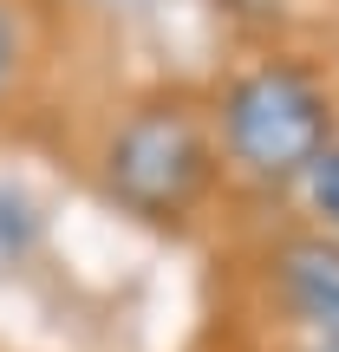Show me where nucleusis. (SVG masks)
Here are the masks:
<instances>
[{
  "label": "nucleus",
  "mask_w": 339,
  "mask_h": 352,
  "mask_svg": "<svg viewBox=\"0 0 339 352\" xmlns=\"http://www.w3.org/2000/svg\"><path fill=\"white\" fill-rule=\"evenodd\" d=\"M261 300L294 340H339V241L327 228H287L254 254Z\"/></svg>",
  "instance_id": "7ed1b4c3"
},
{
  "label": "nucleus",
  "mask_w": 339,
  "mask_h": 352,
  "mask_svg": "<svg viewBox=\"0 0 339 352\" xmlns=\"http://www.w3.org/2000/svg\"><path fill=\"white\" fill-rule=\"evenodd\" d=\"M26 65H33V26H26V0H0V118L20 104Z\"/></svg>",
  "instance_id": "20e7f679"
},
{
  "label": "nucleus",
  "mask_w": 339,
  "mask_h": 352,
  "mask_svg": "<svg viewBox=\"0 0 339 352\" xmlns=\"http://www.w3.org/2000/svg\"><path fill=\"white\" fill-rule=\"evenodd\" d=\"M228 7V20H241V26H274L281 13H287V0H222Z\"/></svg>",
  "instance_id": "423d86ee"
},
{
  "label": "nucleus",
  "mask_w": 339,
  "mask_h": 352,
  "mask_svg": "<svg viewBox=\"0 0 339 352\" xmlns=\"http://www.w3.org/2000/svg\"><path fill=\"white\" fill-rule=\"evenodd\" d=\"M98 189L111 209H124L144 228H189L209 196L222 189V151H215L209 104L196 98H144L105 131Z\"/></svg>",
  "instance_id": "f03ea898"
},
{
  "label": "nucleus",
  "mask_w": 339,
  "mask_h": 352,
  "mask_svg": "<svg viewBox=\"0 0 339 352\" xmlns=\"http://www.w3.org/2000/svg\"><path fill=\"white\" fill-rule=\"evenodd\" d=\"M300 202H307V215H314V228H327L339 241V144H327V157L300 176Z\"/></svg>",
  "instance_id": "39448f33"
},
{
  "label": "nucleus",
  "mask_w": 339,
  "mask_h": 352,
  "mask_svg": "<svg viewBox=\"0 0 339 352\" xmlns=\"http://www.w3.org/2000/svg\"><path fill=\"white\" fill-rule=\"evenodd\" d=\"M287 352H339V340H287Z\"/></svg>",
  "instance_id": "0eeeda50"
},
{
  "label": "nucleus",
  "mask_w": 339,
  "mask_h": 352,
  "mask_svg": "<svg viewBox=\"0 0 339 352\" xmlns=\"http://www.w3.org/2000/svg\"><path fill=\"white\" fill-rule=\"evenodd\" d=\"M209 124L222 151V176L261 196H287L327 157V144H339V98L307 59L267 52L215 85Z\"/></svg>",
  "instance_id": "f257e3e1"
}]
</instances>
